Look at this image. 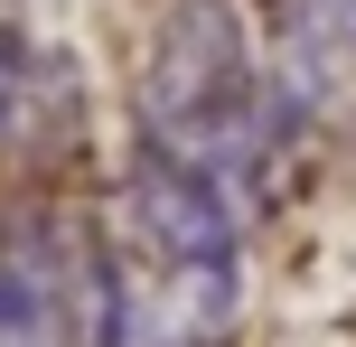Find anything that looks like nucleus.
I'll list each match as a JSON object with an SVG mask.
<instances>
[{
    "instance_id": "obj_1",
    "label": "nucleus",
    "mask_w": 356,
    "mask_h": 347,
    "mask_svg": "<svg viewBox=\"0 0 356 347\" xmlns=\"http://www.w3.org/2000/svg\"><path fill=\"white\" fill-rule=\"evenodd\" d=\"M244 300V216L225 188L131 150L94 244V347H216Z\"/></svg>"
},
{
    "instance_id": "obj_2",
    "label": "nucleus",
    "mask_w": 356,
    "mask_h": 347,
    "mask_svg": "<svg viewBox=\"0 0 356 347\" xmlns=\"http://www.w3.org/2000/svg\"><path fill=\"white\" fill-rule=\"evenodd\" d=\"M272 113H282V94L244 38V10L234 0H169L141 66V160L244 197L272 131H282Z\"/></svg>"
},
{
    "instance_id": "obj_3",
    "label": "nucleus",
    "mask_w": 356,
    "mask_h": 347,
    "mask_svg": "<svg viewBox=\"0 0 356 347\" xmlns=\"http://www.w3.org/2000/svg\"><path fill=\"white\" fill-rule=\"evenodd\" d=\"M0 347H94V244L66 216L0 225Z\"/></svg>"
},
{
    "instance_id": "obj_4",
    "label": "nucleus",
    "mask_w": 356,
    "mask_h": 347,
    "mask_svg": "<svg viewBox=\"0 0 356 347\" xmlns=\"http://www.w3.org/2000/svg\"><path fill=\"white\" fill-rule=\"evenodd\" d=\"M66 141H75V75H66V56H47L0 10V179L38 169Z\"/></svg>"
},
{
    "instance_id": "obj_5",
    "label": "nucleus",
    "mask_w": 356,
    "mask_h": 347,
    "mask_svg": "<svg viewBox=\"0 0 356 347\" xmlns=\"http://www.w3.org/2000/svg\"><path fill=\"white\" fill-rule=\"evenodd\" d=\"M272 94L309 122H356V0H282Z\"/></svg>"
}]
</instances>
